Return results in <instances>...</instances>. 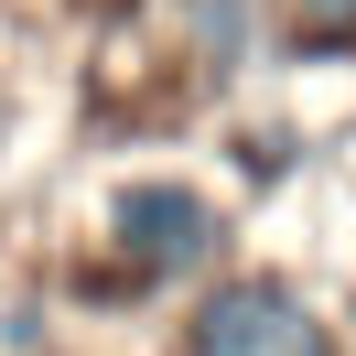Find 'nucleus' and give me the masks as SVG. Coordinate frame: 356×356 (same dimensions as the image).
Here are the masks:
<instances>
[{
  "label": "nucleus",
  "instance_id": "obj_5",
  "mask_svg": "<svg viewBox=\"0 0 356 356\" xmlns=\"http://www.w3.org/2000/svg\"><path fill=\"white\" fill-rule=\"evenodd\" d=\"M0 152H11V97H0Z\"/></svg>",
  "mask_w": 356,
  "mask_h": 356
},
{
  "label": "nucleus",
  "instance_id": "obj_1",
  "mask_svg": "<svg viewBox=\"0 0 356 356\" xmlns=\"http://www.w3.org/2000/svg\"><path fill=\"white\" fill-rule=\"evenodd\" d=\"M97 248L130 291H195L227 270V205L195 173H130L97 205Z\"/></svg>",
  "mask_w": 356,
  "mask_h": 356
},
{
  "label": "nucleus",
  "instance_id": "obj_2",
  "mask_svg": "<svg viewBox=\"0 0 356 356\" xmlns=\"http://www.w3.org/2000/svg\"><path fill=\"white\" fill-rule=\"evenodd\" d=\"M173 356H334V313L291 270H216L184 302Z\"/></svg>",
  "mask_w": 356,
  "mask_h": 356
},
{
  "label": "nucleus",
  "instance_id": "obj_3",
  "mask_svg": "<svg viewBox=\"0 0 356 356\" xmlns=\"http://www.w3.org/2000/svg\"><path fill=\"white\" fill-rule=\"evenodd\" d=\"M270 44V11L259 0H195V65L205 76H248Z\"/></svg>",
  "mask_w": 356,
  "mask_h": 356
},
{
  "label": "nucleus",
  "instance_id": "obj_4",
  "mask_svg": "<svg viewBox=\"0 0 356 356\" xmlns=\"http://www.w3.org/2000/svg\"><path fill=\"white\" fill-rule=\"evenodd\" d=\"M281 44L291 54H346L356 44V0H281Z\"/></svg>",
  "mask_w": 356,
  "mask_h": 356
}]
</instances>
